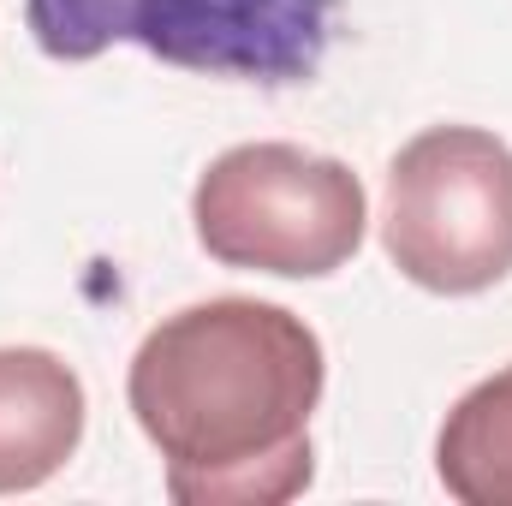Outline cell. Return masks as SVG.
<instances>
[{"label": "cell", "instance_id": "3957f363", "mask_svg": "<svg viewBox=\"0 0 512 506\" xmlns=\"http://www.w3.org/2000/svg\"><path fill=\"white\" fill-rule=\"evenodd\" d=\"M191 227L221 268L322 280L358 256L370 197L364 179L334 155L298 143H239L203 167Z\"/></svg>", "mask_w": 512, "mask_h": 506}, {"label": "cell", "instance_id": "8992f818", "mask_svg": "<svg viewBox=\"0 0 512 506\" xmlns=\"http://www.w3.org/2000/svg\"><path fill=\"white\" fill-rule=\"evenodd\" d=\"M435 477L459 506H512V364L459 393L441 417Z\"/></svg>", "mask_w": 512, "mask_h": 506}, {"label": "cell", "instance_id": "7a4b0ae2", "mask_svg": "<svg viewBox=\"0 0 512 506\" xmlns=\"http://www.w3.org/2000/svg\"><path fill=\"white\" fill-rule=\"evenodd\" d=\"M340 0H24L48 60H96L131 42L167 66L239 84H304L334 42Z\"/></svg>", "mask_w": 512, "mask_h": 506}, {"label": "cell", "instance_id": "6da1fadb", "mask_svg": "<svg viewBox=\"0 0 512 506\" xmlns=\"http://www.w3.org/2000/svg\"><path fill=\"white\" fill-rule=\"evenodd\" d=\"M322 340L268 298H209L161 316L131 352L126 405L179 506H280L310 489Z\"/></svg>", "mask_w": 512, "mask_h": 506}, {"label": "cell", "instance_id": "277c9868", "mask_svg": "<svg viewBox=\"0 0 512 506\" xmlns=\"http://www.w3.org/2000/svg\"><path fill=\"white\" fill-rule=\"evenodd\" d=\"M387 262L435 292L471 298L512 274V143L483 126L417 131L387 167Z\"/></svg>", "mask_w": 512, "mask_h": 506}, {"label": "cell", "instance_id": "5b68a950", "mask_svg": "<svg viewBox=\"0 0 512 506\" xmlns=\"http://www.w3.org/2000/svg\"><path fill=\"white\" fill-rule=\"evenodd\" d=\"M84 381L48 346H0V495H30L84 441Z\"/></svg>", "mask_w": 512, "mask_h": 506}]
</instances>
